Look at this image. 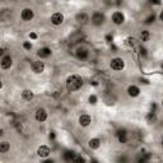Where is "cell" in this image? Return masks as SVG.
<instances>
[{
  "label": "cell",
  "mask_w": 163,
  "mask_h": 163,
  "mask_svg": "<svg viewBox=\"0 0 163 163\" xmlns=\"http://www.w3.org/2000/svg\"><path fill=\"white\" fill-rule=\"evenodd\" d=\"M112 41H114V36L112 35H107L106 36V42L107 44H112Z\"/></svg>",
  "instance_id": "obj_27"
},
{
  "label": "cell",
  "mask_w": 163,
  "mask_h": 163,
  "mask_svg": "<svg viewBox=\"0 0 163 163\" xmlns=\"http://www.w3.org/2000/svg\"><path fill=\"white\" fill-rule=\"evenodd\" d=\"M30 38H32V40H36V38H37V35H36L35 32H31V33H30Z\"/></svg>",
  "instance_id": "obj_32"
},
{
  "label": "cell",
  "mask_w": 163,
  "mask_h": 163,
  "mask_svg": "<svg viewBox=\"0 0 163 163\" xmlns=\"http://www.w3.org/2000/svg\"><path fill=\"white\" fill-rule=\"evenodd\" d=\"M162 106H163V101H162Z\"/></svg>",
  "instance_id": "obj_36"
},
{
  "label": "cell",
  "mask_w": 163,
  "mask_h": 163,
  "mask_svg": "<svg viewBox=\"0 0 163 163\" xmlns=\"http://www.w3.org/2000/svg\"><path fill=\"white\" fill-rule=\"evenodd\" d=\"M32 70H33L36 74H41V73L45 70V63H44V61H40V60L35 61V63L32 64Z\"/></svg>",
  "instance_id": "obj_6"
},
{
  "label": "cell",
  "mask_w": 163,
  "mask_h": 163,
  "mask_svg": "<svg viewBox=\"0 0 163 163\" xmlns=\"http://www.w3.org/2000/svg\"><path fill=\"white\" fill-rule=\"evenodd\" d=\"M140 55H142V56H145V55H147V50H145V49H143V47L140 49Z\"/></svg>",
  "instance_id": "obj_31"
},
{
  "label": "cell",
  "mask_w": 163,
  "mask_h": 163,
  "mask_svg": "<svg viewBox=\"0 0 163 163\" xmlns=\"http://www.w3.org/2000/svg\"><path fill=\"white\" fill-rule=\"evenodd\" d=\"M128 94L130 97H138L140 94V89L137 87V86H130L128 88Z\"/></svg>",
  "instance_id": "obj_12"
},
{
  "label": "cell",
  "mask_w": 163,
  "mask_h": 163,
  "mask_svg": "<svg viewBox=\"0 0 163 163\" xmlns=\"http://www.w3.org/2000/svg\"><path fill=\"white\" fill-rule=\"evenodd\" d=\"M75 153L74 152H70V151H68V152H65L64 153V159L65 161H73L74 158H75Z\"/></svg>",
  "instance_id": "obj_21"
},
{
  "label": "cell",
  "mask_w": 163,
  "mask_h": 163,
  "mask_svg": "<svg viewBox=\"0 0 163 163\" xmlns=\"http://www.w3.org/2000/svg\"><path fill=\"white\" fill-rule=\"evenodd\" d=\"M162 144H163V139H162Z\"/></svg>",
  "instance_id": "obj_35"
},
{
  "label": "cell",
  "mask_w": 163,
  "mask_h": 163,
  "mask_svg": "<svg viewBox=\"0 0 163 163\" xmlns=\"http://www.w3.org/2000/svg\"><path fill=\"white\" fill-rule=\"evenodd\" d=\"M107 3L110 4V5L116 7V5H120V4H121V0H107Z\"/></svg>",
  "instance_id": "obj_24"
},
{
  "label": "cell",
  "mask_w": 163,
  "mask_h": 163,
  "mask_svg": "<svg viewBox=\"0 0 163 163\" xmlns=\"http://www.w3.org/2000/svg\"><path fill=\"white\" fill-rule=\"evenodd\" d=\"M50 153H51V151H50V148H49L47 145H41V147L37 149V154H38V157H41V158L49 157Z\"/></svg>",
  "instance_id": "obj_8"
},
{
  "label": "cell",
  "mask_w": 163,
  "mask_h": 163,
  "mask_svg": "<svg viewBox=\"0 0 163 163\" xmlns=\"http://www.w3.org/2000/svg\"><path fill=\"white\" fill-rule=\"evenodd\" d=\"M63 22H64V16H63V13L58 12V13H54V14L51 16V23H52V24L60 26V24H63Z\"/></svg>",
  "instance_id": "obj_5"
},
{
  "label": "cell",
  "mask_w": 163,
  "mask_h": 163,
  "mask_svg": "<svg viewBox=\"0 0 163 163\" xmlns=\"http://www.w3.org/2000/svg\"><path fill=\"white\" fill-rule=\"evenodd\" d=\"M23 47H24L26 50H31V49H32V45H31L30 42H24V45H23Z\"/></svg>",
  "instance_id": "obj_28"
},
{
  "label": "cell",
  "mask_w": 163,
  "mask_h": 163,
  "mask_svg": "<svg viewBox=\"0 0 163 163\" xmlns=\"http://www.w3.org/2000/svg\"><path fill=\"white\" fill-rule=\"evenodd\" d=\"M149 37H151V35H149L148 31H143V32L140 33V40L143 41V42H147V41L149 40Z\"/></svg>",
  "instance_id": "obj_22"
},
{
  "label": "cell",
  "mask_w": 163,
  "mask_h": 163,
  "mask_svg": "<svg viewBox=\"0 0 163 163\" xmlns=\"http://www.w3.org/2000/svg\"><path fill=\"white\" fill-rule=\"evenodd\" d=\"M149 3L154 5H161V0H149Z\"/></svg>",
  "instance_id": "obj_29"
},
{
  "label": "cell",
  "mask_w": 163,
  "mask_h": 163,
  "mask_svg": "<svg viewBox=\"0 0 163 163\" xmlns=\"http://www.w3.org/2000/svg\"><path fill=\"white\" fill-rule=\"evenodd\" d=\"M73 162H84V158H82V157H78V156H75V158L73 159Z\"/></svg>",
  "instance_id": "obj_30"
},
{
  "label": "cell",
  "mask_w": 163,
  "mask_h": 163,
  "mask_svg": "<svg viewBox=\"0 0 163 163\" xmlns=\"http://www.w3.org/2000/svg\"><path fill=\"white\" fill-rule=\"evenodd\" d=\"M50 139H55V134H54V133L50 134Z\"/></svg>",
  "instance_id": "obj_34"
},
{
  "label": "cell",
  "mask_w": 163,
  "mask_h": 163,
  "mask_svg": "<svg viewBox=\"0 0 163 163\" xmlns=\"http://www.w3.org/2000/svg\"><path fill=\"white\" fill-rule=\"evenodd\" d=\"M89 103L91 105H96L97 103V97L94 96V94H92V96L89 97Z\"/></svg>",
  "instance_id": "obj_26"
},
{
  "label": "cell",
  "mask_w": 163,
  "mask_h": 163,
  "mask_svg": "<svg viewBox=\"0 0 163 163\" xmlns=\"http://www.w3.org/2000/svg\"><path fill=\"white\" fill-rule=\"evenodd\" d=\"M88 145H89V148H91V149H98V148H100V145H101V140H100V139H97V138L91 139V140H89V143H88Z\"/></svg>",
  "instance_id": "obj_18"
},
{
  "label": "cell",
  "mask_w": 163,
  "mask_h": 163,
  "mask_svg": "<svg viewBox=\"0 0 163 163\" xmlns=\"http://www.w3.org/2000/svg\"><path fill=\"white\" fill-rule=\"evenodd\" d=\"M111 19H112V22H114L115 24L120 26V24H122V23L125 22V16L122 14L121 12H115L114 14L111 16Z\"/></svg>",
  "instance_id": "obj_4"
},
{
  "label": "cell",
  "mask_w": 163,
  "mask_h": 163,
  "mask_svg": "<svg viewBox=\"0 0 163 163\" xmlns=\"http://www.w3.org/2000/svg\"><path fill=\"white\" fill-rule=\"evenodd\" d=\"M33 10L32 9H30V8H26V9H23L22 10V14H21V17H22V19L23 21H26V22H28V21H31L32 18H33Z\"/></svg>",
  "instance_id": "obj_7"
},
{
  "label": "cell",
  "mask_w": 163,
  "mask_h": 163,
  "mask_svg": "<svg viewBox=\"0 0 163 163\" xmlns=\"http://www.w3.org/2000/svg\"><path fill=\"white\" fill-rule=\"evenodd\" d=\"M154 19H156V16H154V14H152V16H149V17L145 19V22H144V23H145V24H151V23H153V22H154Z\"/></svg>",
  "instance_id": "obj_23"
},
{
  "label": "cell",
  "mask_w": 163,
  "mask_h": 163,
  "mask_svg": "<svg viewBox=\"0 0 163 163\" xmlns=\"http://www.w3.org/2000/svg\"><path fill=\"white\" fill-rule=\"evenodd\" d=\"M75 19H77V22L80 23V24H86V23H88V21H89V18H88V16L86 14V13H78L77 17H75Z\"/></svg>",
  "instance_id": "obj_14"
},
{
  "label": "cell",
  "mask_w": 163,
  "mask_h": 163,
  "mask_svg": "<svg viewBox=\"0 0 163 163\" xmlns=\"http://www.w3.org/2000/svg\"><path fill=\"white\" fill-rule=\"evenodd\" d=\"M159 19H161V21L163 22V10L161 12V14H159Z\"/></svg>",
  "instance_id": "obj_33"
},
{
  "label": "cell",
  "mask_w": 163,
  "mask_h": 163,
  "mask_svg": "<svg viewBox=\"0 0 163 163\" xmlns=\"http://www.w3.org/2000/svg\"><path fill=\"white\" fill-rule=\"evenodd\" d=\"M135 41H137L135 38H131V37H129V38L126 40V44H128V45H130V46H135V44H137V42H135Z\"/></svg>",
  "instance_id": "obj_25"
},
{
  "label": "cell",
  "mask_w": 163,
  "mask_h": 163,
  "mask_svg": "<svg viewBox=\"0 0 163 163\" xmlns=\"http://www.w3.org/2000/svg\"><path fill=\"white\" fill-rule=\"evenodd\" d=\"M46 119H47L46 110L45 108H38V110L36 111V120L38 122H44V121H46Z\"/></svg>",
  "instance_id": "obj_9"
},
{
  "label": "cell",
  "mask_w": 163,
  "mask_h": 163,
  "mask_svg": "<svg viewBox=\"0 0 163 163\" xmlns=\"http://www.w3.org/2000/svg\"><path fill=\"white\" fill-rule=\"evenodd\" d=\"M10 149V144L8 142H2L0 143V153H7Z\"/></svg>",
  "instance_id": "obj_19"
},
{
  "label": "cell",
  "mask_w": 163,
  "mask_h": 163,
  "mask_svg": "<svg viewBox=\"0 0 163 163\" xmlns=\"http://www.w3.org/2000/svg\"><path fill=\"white\" fill-rule=\"evenodd\" d=\"M77 56H78L79 59H82V60L87 59V58H88V50L84 49V47L78 49V50H77Z\"/></svg>",
  "instance_id": "obj_16"
},
{
  "label": "cell",
  "mask_w": 163,
  "mask_h": 163,
  "mask_svg": "<svg viewBox=\"0 0 163 163\" xmlns=\"http://www.w3.org/2000/svg\"><path fill=\"white\" fill-rule=\"evenodd\" d=\"M50 55H51V49H49V47H42V49H40V51H38V56L42 58V59L49 58Z\"/></svg>",
  "instance_id": "obj_15"
},
{
  "label": "cell",
  "mask_w": 163,
  "mask_h": 163,
  "mask_svg": "<svg viewBox=\"0 0 163 163\" xmlns=\"http://www.w3.org/2000/svg\"><path fill=\"white\" fill-rule=\"evenodd\" d=\"M110 65H111V69L115 70V72H120V70H122V69L125 68V63H124V60L120 59V58H115V59H112Z\"/></svg>",
  "instance_id": "obj_2"
},
{
  "label": "cell",
  "mask_w": 163,
  "mask_h": 163,
  "mask_svg": "<svg viewBox=\"0 0 163 163\" xmlns=\"http://www.w3.org/2000/svg\"><path fill=\"white\" fill-rule=\"evenodd\" d=\"M92 122V119H91V116L89 115H82L80 117H79V124H80V126H88L89 124Z\"/></svg>",
  "instance_id": "obj_11"
},
{
  "label": "cell",
  "mask_w": 163,
  "mask_h": 163,
  "mask_svg": "<svg viewBox=\"0 0 163 163\" xmlns=\"http://www.w3.org/2000/svg\"><path fill=\"white\" fill-rule=\"evenodd\" d=\"M156 120H157V117H156V114H154V112H149V114L147 115V122H148V124H154Z\"/></svg>",
  "instance_id": "obj_20"
},
{
  "label": "cell",
  "mask_w": 163,
  "mask_h": 163,
  "mask_svg": "<svg viewBox=\"0 0 163 163\" xmlns=\"http://www.w3.org/2000/svg\"><path fill=\"white\" fill-rule=\"evenodd\" d=\"M33 97H35V94H33V92L30 91V89H26V91L22 92V98H23L24 101H31Z\"/></svg>",
  "instance_id": "obj_17"
},
{
  "label": "cell",
  "mask_w": 163,
  "mask_h": 163,
  "mask_svg": "<svg viewBox=\"0 0 163 163\" xmlns=\"http://www.w3.org/2000/svg\"><path fill=\"white\" fill-rule=\"evenodd\" d=\"M12 64H13V61H12L10 55H5V56H3V59H2V68H3L4 70L9 69V68L12 66Z\"/></svg>",
  "instance_id": "obj_10"
},
{
  "label": "cell",
  "mask_w": 163,
  "mask_h": 163,
  "mask_svg": "<svg viewBox=\"0 0 163 163\" xmlns=\"http://www.w3.org/2000/svg\"><path fill=\"white\" fill-rule=\"evenodd\" d=\"M82 86H83V79H82V77H79L77 74L70 75L66 79V89L69 92H75V91L80 89Z\"/></svg>",
  "instance_id": "obj_1"
},
{
  "label": "cell",
  "mask_w": 163,
  "mask_h": 163,
  "mask_svg": "<svg viewBox=\"0 0 163 163\" xmlns=\"http://www.w3.org/2000/svg\"><path fill=\"white\" fill-rule=\"evenodd\" d=\"M105 14H102V13H94V14L92 16V24L94 26H101L105 23Z\"/></svg>",
  "instance_id": "obj_3"
},
{
  "label": "cell",
  "mask_w": 163,
  "mask_h": 163,
  "mask_svg": "<svg viewBox=\"0 0 163 163\" xmlns=\"http://www.w3.org/2000/svg\"><path fill=\"white\" fill-rule=\"evenodd\" d=\"M117 138L120 140V143H126L128 142V131L125 129H121L117 131Z\"/></svg>",
  "instance_id": "obj_13"
}]
</instances>
